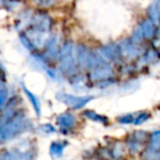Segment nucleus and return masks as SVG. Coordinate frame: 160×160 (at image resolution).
Returning <instances> with one entry per match:
<instances>
[{"label": "nucleus", "instance_id": "obj_24", "mask_svg": "<svg viewBox=\"0 0 160 160\" xmlns=\"http://www.w3.org/2000/svg\"><path fill=\"white\" fill-rule=\"evenodd\" d=\"M7 97H8V90L7 88H6L5 83L2 82V85H1V97H0V99H1V108L5 107L6 104V101H7Z\"/></svg>", "mask_w": 160, "mask_h": 160}, {"label": "nucleus", "instance_id": "obj_6", "mask_svg": "<svg viewBox=\"0 0 160 160\" xmlns=\"http://www.w3.org/2000/svg\"><path fill=\"white\" fill-rule=\"evenodd\" d=\"M145 156L147 158H160V131H155L149 135Z\"/></svg>", "mask_w": 160, "mask_h": 160}, {"label": "nucleus", "instance_id": "obj_17", "mask_svg": "<svg viewBox=\"0 0 160 160\" xmlns=\"http://www.w3.org/2000/svg\"><path fill=\"white\" fill-rule=\"evenodd\" d=\"M160 60V52L157 49V47L153 46L152 48L148 49L144 54V62L146 64H156Z\"/></svg>", "mask_w": 160, "mask_h": 160}, {"label": "nucleus", "instance_id": "obj_3", "mask_svg": "<svg viewBox=\"0 0 160 160\" xmlns=\"http://www.w3.org/2000/svg\"><path fill=\"white\" fill-rule=\"evenodd\" d=\"M59 62H60V70L65 75L72 76L76 72V60L73 56V46L71 42L64 43L62 47L59 52Z\"/></svg>", "mask_w": 160, "mask_h": 160}, {"label": "nucleus", "instance_id": "obj_16", "mask_svg": "<svg viewBox=\"0 0 160 160\" xmlns=\"http://www.w3.org/2000/svg\"><path fill=\"white\" fill-rule=\"evenodd\" d=\"M140 28L142 30L145 38H152L155 36L156 30H155V23L149 19V20H145L140 23Z\"/></svg>", "mask_w": 160, "mask_h": 160}, {"label": "nucleus", "instance_id": "obj_25", "mask_svg": "<svg viewBox=\"0 0 160 160\" xmlns=\"http://www.w3.org/2000/svg\"><path fill=\"white\" fill-rule=\"evenodd\" d=\"M153 44H155L156 47L160 46V31L157 33V35H156V38H155V42H153Z\"/></svg>", "mask_w": 160, "mask_h": 160}, {"label": "nucleus", "instance_id": "obj_20", "mask_svg": "<svg viewBox=\"0 0 160 160\" xmlns=\"http://www.w3.org/2000/svg\"><path fill=\"white\" fill-rule=\"evenodd\" d=\"M142 38H144V33H142V28H140V25L138 28H136L135 30H134V32H133V35H132V38H131V40L133 41L134 43H140L142 41Z\"/></svg>", "mask_w": 160, "mask_h": 160}, {"label": "nucleus", "instance_id": "obj_14", "mask_svg": "<svg viewBox=\"0 0 160 160\" xmlns=\"http://www.w3.org/2000/svg\"><path fill=\"white\" fill-rule=\"evenodd\" d=\"M88 57H89V51L85 45H78L77 47V62L80 68H87Z\"/></svg>", "mask_w": 160, "mask_h": 160}, {"label": "nucleus", "instance_id": "obj_12", "mask_svg": "<svg viewBox=\"0 0 160 160\" xmlns=\"http://www.w3.org/2000/svg\"><path fill=\"white\" fill-rule=\"evenodd\" d=\"M148 18L153 23H158L160 21V0H152V2L147 8Z\"/></svg>", "mask_w": 160, "mask_h": 160}, {"label": "nucleus", "instance_id": "obj_11", "mask_svg": "<svg viewBox=\"0 0 160 160\" xmlns=\"http://www.w3.org/2000/svg\"><path fill=\"white\" fill-rule=\"evenodd\" d=\"M21 87H22V90L25 93V96H27L28 100L30 101V103H31L32 107H33L34 111H35V114L38 115V118H40L41 116V102H40V100H38V98L28 89L27 86L24 85V82H21Z\"/></svg>", "mask_w": 160, "mask_h": 160}, {"label": "nucleus", "instance_id": "obj_4", "mask_svg": "<svg viewBox=\"0 0 160 160\" xmlns=\"http://www.w3.org/2000/svg\"><path fill=\"white\" fill-rule=\"evenodd\" d=\"M52 29V19L45 12H38L31 18L29 31L33 34L48 33Z\"/></svg>", "mask_w": 160, "mask_h": 160}, {"label": "nucleus", "instance_id": "obj_21", "mask_svg": "<svg viewBox=\"0 0 160 160\" xmlns=\"http://www.w3.org/2000/svg\"><path fill=\"white\" fill-rule=\"evenodd\" d=\"M38 131L40 132L41 134H45V135H49V134H53L56 132L55 127L52 124H42L38 126Z\"/></svg>", "mask_w": 160, "mask_h": 160}, {"label": "nucleus", "instance_id": "obj_8", "mask_svg": "<svg viewBox=\"0 0 160 160\" xmlns=\"http://www.w3.org/2000/svg\"><path fill=\"white\" fill-rule=\"evenodd\" d=\"M56 123H57V125L59 126L60 132L65 133V135H66L67 132L72 129L73 127L76 126V124H77V118H76V116L73 115L72 113H70V112H64V113L59 114V115L57 116Z\"/></svg>", "mask_w": 160, "mask_h": 160}, {"label": "nucleus", "instance_id": "obj_13", "mask_svg": "<svg viewBox=\"0 0 160 160\" xmlns=\"http://www.w3.org/2000/svg\"><path fill=\"white\" fill-rule=\"evenodd\" d=\"M45 49H46V54L48 57L51 58H57L59 57V48L57 45V38L55 36H52L45 44Z\"/></svg>", "mask_w": 160, "mask_h": 160}, {"label": "nucleus", "instance_id": "obj_5", "mask_svg": "<svg viewBox=\"0 0 160 160\" xmlns=\"http://www.w3.org/2000/svg\"><path fill=\"white\" fill-rule=\"evenodd\" d=\"M96 98L94 96H85V97H78L73 94H68L65 92H58L56 93V99L59 102L64 103L65 105L71 110H79L82 109L83 107L88 104L91 100Z\"/></svg>", "mask_w": 160, "mask_h": 160}, {"label": "nucleus", "instance_id": "obj_1", "mask_svg": "<svg viewBox=\"0 0 160 160\" xmlns=\"http://www.w3.org/2000/svg\"><path fill=\"white\" fill-rule=\"evenodd\" d=\"M3 111L5 113L1 118V128H0L1 142L11 140L24 132H30L33 129L31 120H29L22 111H18L16 109L3 110Z\"/></svg>", "mask_w": 160, "mask_h": 160}, {"label": "nucleus", "instance_id": "obj_22", "mask_svg": "<svg viewBox=\"0 0 160 160\" xmlns=\"http://www.w3.org/2000/svg\"><path fill=\"white\" fill-rule=\"evenodd\" d=\"M118 122L120 124H132L135 122V116L133 114H125L118 118Z\"/></svg>", "mask_w": 160, "mask_h": 160}, {"label": "nucleus", "instance_id": "obj_9", "mask_svg": "<svg viewBox=\"0 0 160 160\" xmlns=\"http://www.w3.org/2000/svg\"><path fill=\"white\" fill-rule=\"evenodd\" d=\"M100 54L107 59L111 60V62H118L123 57L122 48L120 45L118 44H110L102 46L100 48Z\"/></svg>", "mask_w": 160, "mask_h": 160}, {"label": "nucleus", "instance_id": "obj_2", "mask_svg": "<svg viewBox=\"0 0 160 160\" xmlns=\"http://www.w3.org/2000/svg\"><path fill=\"white\" fill-rule=\"evenodd\" d=\"M87 69L89 70V77L92 81L109 80L113 73L112 66L104 59L101 54L89 52Z\"/></svg>", "mask_w": 160, "mask_h": 160}, {"label": "nucleus", "instance_id": "obj_18", "mask_svg": "<svg viewBox=\"0 0 160 160\" xmlns=\"http://www.w3.org/2000/svg\"><path fill=\"white\" fill-rule=\"evenodd\" d=\"M83 115L86 116L89 120L93 121V122L97 123H101V124H108L109 123V118L104 115H101V114L97 113V112L92 111V110H86L83 112Z\"/></svg>", "mask_w": 160, "mask_h": 160}, {"label": "nucleus", "instance_id": "obj_10", "mask_svg": "<svg viewBox=\"0 0 160 160\" xmlns=\"http://www.w3.org/2000/svg\"><path fill=\"white\" fill-rule=\"evenodd\" d=\"M122 53L124 56L128 58H135L140 54V49L136 46V43H134L132 40H125L121 44Z\"/></svg>", "mask_w": 160, "mask_h": 160}, {"label": "nucleus", "instance_id": "obj_23", "mask_svg": "<svg viewBox=\"0 0 160 160\" xmlns=\"http://www.w3.org/2000/svg\"><path fill=\"white\" fill-rule=\"evenodd\" d=\"M149 118H150V114L147 113V112H142V113H139L137 116H135V122H134V124L140 125L144 122H146Z\"/></svg>", "mask_w": 160, "mask_h": 160}, {"label": "nucleus", "instance_id": "obj_15", "mask_svg": "<svg viewBox=\"0 0 160 160\" xmlns=\"http://www.w3.org/2000/svg\"><path fill=\"white\" fill-rule=\"evenodd\" d=\"M67 145H68V142L66 140H62V142H53L51 144V146H49V153H51V156L54 158L62 157Z\"/></svg>", "mask_w": 160, "mask_h": 160}, {"label": "nucleus", "instance_id": "obj_19", "mask_svg": "<svg viewBox=\"0 0 160 160\" xmlns=\"http://www.w3.org/2000/svg\"><path fill=\"white\" fill-rule=\"evenodd\" d=\"M20 41L27 49H29V51H34L35 49V45H34V43L32 42V40L27 33H20Z\"/></svg>", "mask_w": 160, "mask_h": 160}, {"label": "nucleus", "instance_id": "obj_7", "mask_svg": "<svg viewBox=\"0 0 160 160\" xmlns=\"http://www.w3.org/2000/svg\"><path fill=\"white\" fill-rule=\"evenodd\" d=\"M147 137H148V135L144 131L134 132L133 134H131L128 140H127V147H128L129 151L131 152H138L142 149V146L145 144Z\"/></svg>", "mask_w": 160, "mask_h": 160}]
</instances>
